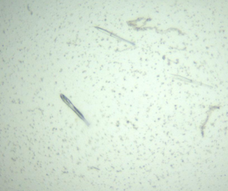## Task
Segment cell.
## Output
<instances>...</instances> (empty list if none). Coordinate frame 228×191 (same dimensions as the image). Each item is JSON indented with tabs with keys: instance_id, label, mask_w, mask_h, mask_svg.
<instances>
[{
	"instance_id": "6da1fadb",
	"label": "cell",
	"mask_w": 228,
	"mask_h": 191,
	"mask_svg": "<svg viewBox=\"0 0 228 191\" xmlns=\"http://www.w3.org/2000/svg\"><path fill=\"white\" fill-rule=\"evenodd\" d=\"M60 98H61V99L62 100V101L63 102H64V103L66 104V105L68 106L69 108H70V109L73 111V112H74L75 114L77 115V116L79 117V118H80L81 120L82 121L84 122L85 124H86L87 126H90V124L89 123V122H88V121H87V120L86 119V118H85L84 116L83 115V114H82V113L80 112V111L77 108H76V107L74 105V104H72L70 100H69L68 99V98L65 96V95H63V94H60Z\"/></svg>"
}]
</instances>
